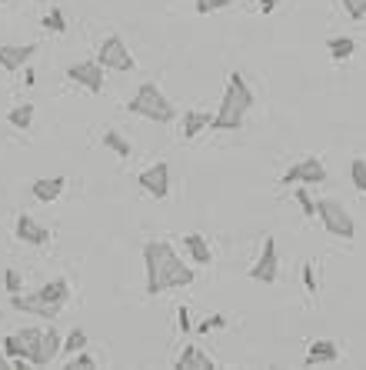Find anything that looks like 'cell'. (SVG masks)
Returning a JSON list of instances; mask_svg holds the SVG:
<instances>
[{
	"mask_svg": "<svg viewBox=\"0 0 366 370\" xmlns=\"http://www.w3.org/2000/svg\"><path fill=\"white\" fill-rule=\"evenodd\" d=\"M350 180H353V187L360 194H366V160L363 157H353V163H350Z\"/></svg>",
	"mask_w": 366,
	"mask_h": 370,
	"instance_id": "cell-25",
	"label": "cell"
},
{
	"mask_svg": "<svg viewBox=\"0 0 366 370\" xmlns=\"http://www.w3.org/2000/svg\"><path fill=\"white\" fill-rule=\"evenodd\" d=\"M316 217L323 220L326 234H333L340 240H353L356 237V220L350 217V210L340 204V200H316Z\"/></svg>",
	"mask_w": 366,
	"mask_h": 370,
	"instance_id": "cell-4",
	"label": "cell"
},
{
	"mask_svg": "<svg viewBox=\"0 0 366 370\" xmlns=\"http://www.w3.org/2000/svg\"><path fill=\"white\" fill-rule=\"evenodd\" d=\"M77 367L94 370V367H97V360L90 357V354H80V357H70V360H67V370H77Z\"/></svg>",
	"mask_w": 366,
	"mask_h": 370,
	"instance_id": "cell-32",
	"label": "cell"
},
{
	"mask_svg": "<svg viewBox=\"0 0 366 370\" xmlns=\"http://www.w3.org/2000/svg\"><path fill=\"white\" fill-rule=\"evenodd\" d=\"M300 273H303V287H306V294L316 297V290H320V287H316V267L306 261V263L300 267Z\"/></svg>",
	"mask_w": 366,
	"mask_h": 370,
	"instance_id": "cell-28",
	"label": "cell"
},
{
	"mask_svg": "<svg viewBox=\"0 0 366 370\" xmlns=\"http://www.w3.org/2000/svg\"><path fill=\"white\" fill-rule=\"evenodd\" d=\"M104 147H107V151H113L117 157H130V153H133L130 141L120 131H113V127H110V131H104Z\"/></svg>",
	"mask_w": 366,
	"mask_h": 370,
	"instance_id": "cell-21",
	"label": "cell"
},
{
	"mask_svg": "<svg viewBox=\"0 0 366 370\" xmlns=\"http://www.w3.org/2000/svg\"><path fill=\"white\" fill-rule=\"evenodd\" d=\"M343 4V11L353 17V21H363L366 17V0H340Z\"/></svg>",
	"mask_w": 366,
	"mask_h": 370,
	"instance_id": "cell-29",
	"label": "cell"
},
{
	"mask_svg": "<svg viewBox=\"0 0 366 370\" xmlns=\"http://www.w3.org/2000/svg\"><path fill=\"white\" fill-rule=\"evenodd\" d=\"M60 347H64L60 330H57V327H47L40 337V347H37V354H33V360H30V367H50L57 360V354H60Z\"/></svg>",
	"mask_w": 366,
	"mask_h": 370,
	"instance_id": "cell-11",
	"label": "cell"
},
{
	"mask_svg": "<svg viewBox=\"0 0 366 370\" xmlns=\"http://www.w3.org/2000/svg\"><path fill=\"white\" fill-rule=\"evenodd\" d=\"M233 0H196V13H214V11H223L230 7Z\"/></svg>",
	"mask_w": 366,
	"mask_h": 370,
	"instance_id": "cell-30",
	"label": "cell"
},
{
	"mask_svg": "<svg viewBox=\"0 0 366 370\" xmlns=\"http://www.w3.org/2000/svg\"><path fill=\"white\" fill-rule=\"evenodd\" d=\"M137 184H140L143 194L157 197V200H163V197H170V167L163 160L150 163L147 170H143L140 177H137Z\"/></svg>",
	"mask_w": 366,
	"mask_h": 370,
	"instance_id": "cell-8",
	"label": "cell"
},
{
	"mask_svg": "<svg viewBox=\"0 0 366 370\" xmlns=\"http://www.w3.org/2000/svg\"><path fill=\"white\" fill-rule=\"evenodd\" d=\"M127 110L143 120H153V124H170V120H177V110H173V104L160 94L157 84H140L137 94L130 97Z\"/></svg>",
	"mask_w": 366,
	"mask_h": 370,
	"instance_id": "cell-3",
	"label": "cell"
},
{
	"mask_svg": "<svg viewBox=\"0 0 366 370\" xmlns=\"http://www.w3.org/2000/svg\"><path fill=\"white\" fill-rule=\"evenodd\" d=\"M4 287H7V294H21L23 277L17 271H7V273H4Z\"/></svg>",
	"mask_w": 366,
	"mask_h": 370,
	"instance_id": "cell-31",
	"label": "cell"
},
{
	"mask_svg": "<svg viewBox=\"0 0 366 370\" xmlns=\"http://www.w3.org/2000/svg\"><path fill=\"white\" fill-rule=\"evenodd\" d=\"M97 60L104 64V70H117V74H127V70H133V54H130V47L123 44V37L120 33H110L107 40L100 44L97 50Z\"/></svg>",
	"mask_w": 366,
	"mask_h": 370,
	"instance_id": "cell-5",
	"label": "cell"
},
{
	"mask_svg": "<svg viewBox=\"0 0 366 370\" xmlns=\"http://www.w3.org/2000/svg\"><path fill=\"white\" fill-rule=\"evenodd\" d=\"M11 307L13 310H23V314L43 317V320H54V317L60 314V307L47 304V300H40L37 294H11Z\"/></svg>",
	"mask_w": 366,
	"mask_h": 370,
	"instance_id": "cell-10",
	"label": "cell"
},
{
	"mask_svg": "<svg viewBox=\"0 0 366 370\" xmlns=\"http://www.w3.org/2000/svg\"><path fill=\"white\" fill-rule=\"evenodd\" d=\"M177 324H180L183 334H190V330H194V324H190V310H187V307H180V310H177Z\"/></svg>",
	"mask_w": 366,
	"mask_h": 370,
	"instance_id": "cell-34",
	"label": "cell"
},
{
	"mask_svg": "<svg viewBox=\"0 0 366 370\" xmlns=\"http://www.w3.org/2000/svg\"><path fill=\"white\" fill-rule=\"evenodd\" d=\"M277 277H280V254H277V240L267 237L263 240V254H260V261L250 267V281L273 283Z\"/></svg>",
	"mask_w": 366,
	"mask_h": 370,
	"instance_id": "cell-7",
	"label": "cell"
},
{
	"mask_svg": "<svg viewBox=\"0 0 366 370\" xmlns=\"http://www.w3.org/2000/svg\"><path fill=\"white\" fill-rule=\"evenodd\" d=\"M0 4H7V0H0Z\"/></svg>",
	"mask_w": 366,
	"mask_h": 370,
	"instance_id": "cell-37",
	"label": "cell"
},
{
	"mask_svg": "<svg viewBox=\"0 0 366 370\" xmlns=\"http://www.w3.org/2000/svg\"><path fill=\"white\" fill-rule=\"evenodd\" d=\"M64 187H67V180H64V177H43V180H33L30 194L37 197L40 204H54L57 197L64 194Z\"/></svg>",
	"mask_w": 366,
	"mask_h": 370,
	"instance_id": "cell-16",
	"label": "cell"
},
{
	"mask_svg": "<svg viewBox=\"0 0 366 370\" xmlns=\"http://www.w3.org/2000/svg\"><path fill=\"white\" fill-rule=\"evenodd\" d=\"M17 237L23 244H30V247H47L50 244V230L43 227V224H37L30 214H21L17 217Z\"/></svg>",
	"mask_w": 366,
	"mask_h": 370,
	"instance_id": "cell-12",
	"label": "cell"
},
{
	"mask_svg": "<svg viewBox=\"0 0 366 370\" xmlns=\"http://www.w3.org/2000/svg\"><path fill=\"white\" fill-rule=\"evenodd\" d=\"M210 114H204V110H187L183 114V124H180V134H183V141H194L196 134L204 131V127H210Z\"/></svg>",
	"mask_w": 366,
	"mask_h": 370,
	"instance_id": "cell-19",
	"label": "cell"
},
{
	"mask_svg": "<svg viewBox=\"0 0 366 370\" xmlns=\"http://www.w3.org/2000/svg\"><path fill=\"white\" fill-rule=\"evenodd\" d=\"M43 27L50 33H67V21H64V11L60 7H50V13L43 17Z\"/></svg>",
	"mask_w": 366,
	"mask_h": 370,
	"instance_id": "cell-27",
	"label": "cell"
},
{
	"mask_svg": "<svg viewBox=\"0 0 366 370\" xmlns=\"http://www.w3.org/2000/svg\"><path fill=\"white\" fill-rule=\"evenodd\" d=\"M173 367H177V370H214L216 360L210 357V354H204L200 347H183V354L177 357Z\"/></svg>",
	"mask_w": 366,
	"mask_h": 370,
	"instance_id": "cell-15",
	"label": "cell"
},
{
	"mask_svg": "<svg viewBox=\"0 0 366 370\" xmlns=\"http://www.w3.org/2000/svg\"><path fill=\"white\" fill-rule=\"evenodd\" d=\"M37 297L47 300V304H54V307H64L67 300H70V283H67L64 277H57V281L43 283L40 290H37Z\"/></svg>",
	"mask_w": 366,
	"mask_h": 370,
	"instance_id": "cell-18",
	"label": "cell"
},
{
	"mask_svg": "<svg viewBox=\"0 0 366 370\" xmlns=\"http://www.w3.org/2000/svg\"><path fill=\"white\" fill-rule=\"evenodd\" d=\"M293 197H296V204H300L303 217H316V200H313V197H310L306 184H303V187H296V190H293Z\"/></svg>",
	"mask_w": 366,
	"mask_h": 370,
	"instance_id": "cell-26",
	"label": "cell"
},
{
	"mask_svg": "<svg viewBox=\"0 0 366 370\" xmlns=\"http://www.w3.org/2000/svg\"><path fill=\"white\" fill-rule=\"evenodd\" d=\"M143 267H147V294L150 297L194 283V271L177 257V251H173L167 240L143 244Z\"/></svg>",
	"mask_w": 366,
	"mask_h": 370,
	"instance_id": "cell-1",
	"label": "cell"
},
{
	"mask_svg": "<svg viewBox=\"0 0 366 370\" xmlns=\"http://www.w3.org/2000/svg\"><path fill=\"white\" fill-rule=\"evenodd\" d=\"M37 54V44H0V67L4 70H21Z\"/></svg>",
	"mask_w": 366,
	"mask_h": 370,
	"instance_id": "cell-13",
	"label": "cell"
},
{
	"mask_svg": "<svg viewBox=\"0 0 366 370\" xmlns=\"http://www.w3.org/2000/svg\"><path fill=\"white\" fill-rule=\"evenodd\" d=\"M223 324H226V317L223 314H214V317H206L200 327H194V330H200V334H210V330H220Z\"/></svg>",
	"mask_w": 366,
	"mask_h": 370,
	"instance_id": "cell-33",
	"label": "cell"
},
{
	"mask_svg": "<svg viewBox=\"0 0 366 370\" xmlns=\"http://www.w3.org/2000/svg\"><path fill=\"white\" fill-rule=\"evenodd\" d=\"M183 247H187V254L194 257L200 267H210V261H214V251H210V244H206L204 234H187L183 237Z\"/></svg>",
	"mask_w": 366,
	"mask_h": 370,
	"instance_id": "cell-17",
	"label": "cell"
},
{
	"mask_svg": "<svg viewBox=\"0 0 366 370\" xmlns=\"http://www.w3.org/2000/svg\"><path fill=\"white\" fill-rule=\"evenodd\" d=\"M260 4V11L263 13H270V11H277V4H280V0H257Z\"/></svg>",
	"mask_w": 366,
	"mask_h": 370,
	"instance_id": "cell-35",
	"label": "cell"
},
{
	"mask_svg": "<svg viewBox=\"0 0 366 370\" xmlns=\"http://www.w3.org/2000/svg\"><path fill=\"white\" fill-rule=\"evenodd\" d=\"M323 180H326V167H323V160H320V157H306V160L293 163L290 170L280 177L283 187H290V184H306V187H313V184H323Z\"/></svg>",
	"mask_w": 366,
	"mask_h": 370,
	"instance_id": "cell-6",
	"label": "cell"
},
{
	"mask_svg": "<svg viewBox=\"0 0 366 370\" xmlns=\"http://www.w3.org/2000/svg\"><path fill=\"white\" fill-rule=\"evenodd\" d=\"M67 77L74 80L77 87H87L90 94L104 90V64L100 60H80V64L67 67Z\"/></svg>",
	"mask_w": 366,
	"mask_h": 370,
	"instance_id": "cell-9",
	"label": "cell"
},
{
	"mask_svg": "<svg viewBox=\"0 0 366 370\" xmlns=\"http://www.w3.org/2000/svg\"><path fill=\"white\" fill-rule=\"evenodd\" d=\"M87 347V330L84 327H74L70 334H67L64 347H60V354H80V350Z\"/></svg>",
	"mask_w": 366,
	"mask_h": 370,
	"instance_id": "cell-24",
	"label": "cell"
},
{
	"mask_svg": "<svg viewBox=\"0 0 366 370\" xmlns=\"http://www.w3.org/2000/svg\"><path fill=\"white\" fill-rule=\"evenodd\" d=\"M340 360V347H336L333 340H313L310 347H306V367H320V364H336Z\"/></svg>",
	"mask_w": 366,
	"mask_h": 370,
	"instance_id": "cell-14",
	"label": "cell"
},
{
	"mask_svg": "<svg viewBox=\"0 0 366 370\" xmlns=\"http://www.w3.org/2000/svg\"><path fill=\"white\" fill-rule=\"evenodd\" d=\"M11 367V357H7V354H4V347H0V370H7Z\"/></svg>",
	"mask_w": 366,
	"mask_h": 370,
	"instance_id": "cell-36",
	"label": "cell"
},
{
	"mask_svg": "<svg viewBox=\"0 0 366 370\" xmlns=\"http://www.w3.org/2000/svg\"><path fill=\"white\" fill-rule=\"evenodd\" d=\"M23 340V360H33V354H37V347H40V337L43 330L40 327H23V330H17Z\"/></svg>",
	"mask_w": 366,
	"mask_h": 370,
	"instance_id": "cell-22",
	"label": "cell"
},
{
	"mask_svg": "<svg viewBox=\"0 0 366 370\" xmlns=\"http://www.w3.org/2000/svg\"><path fill=\"white\" fill-rule=\"evenodd\" d=\"M326 50H330V60H350L353 57V50H356V40L353 37H330L326 40Z\"/></svg>",
	"mask_w": 366,
	"mask_h": 370,
	"instance_id": "cell-20",
	"label": "cell"
},
{
	"mask_svg": "<svg viewBox=\"0 0 366 370\" xmlns=\"http://www.w3.org/2000/svg\"><path fill=\"white\" fill-rule=\"evenodd\" d=\"M250 107H253V90L247 87L243 74H230L226 80V90H223V100H220V110L214 114L210 120V131H240L243 120H247Z\"/></svg>",
	"mask_w": 366,
	"mask_h": 370,
	"instance_id": "cell-2",
	"label": "cell"
},
{
	"mask_svg": "<svg viewBox=\"0 0 366 370\" xmlns=\"http://www.w3.org/2000/svg\"><path fill=\"white\" fill-rule=\"evenodd\" d=\"M7 120H11V127H17V131H27L33 124V104H17V107L7 114Z\"/></svg>",
	"mask_w": 366,
	"mask_h": 370,
	"instance_id": "cell-23",
	"label": "cell"
}]
</instances>
